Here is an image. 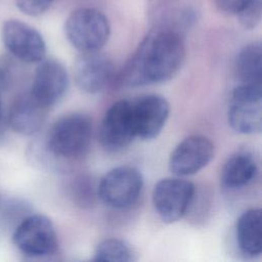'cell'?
<instances>
[{
    "mask_svg": "<svg viewBox=\"0 0 262 262\" xmlns=\"http://www.w3.org/2000/svg\"><path fill=\"white\" fill-rule=\"evenodd\" d=\"M68 87L69 75L64 66L56 59H46L37 67L30 92L49 107L63 97Z\"/></svg>",
    "mask_w": 262,
    "mask_h": 262,
    "instance_id": "cell-13",
    "label": "cell"
},
{
    "mask_svg": "<svg viewBox=\"0 0 262 262\" xmlns=\"http://www.w3.org/2000/svg\"><path fill=\"white\" fill-rule=\"evenodd\" d=\"M262 17V0H255L237 15V21L246 30L255 29L261 21Z\"/></svg>",
    "mask_w": 262,
    "mask_h": 262,
    "instance_id": "cell-20",
    "label": "cell"
},
{
    "mask_svg": "<svg viewBox=\"0 0 262 262\" xmlns=\"http://www.w3.org/2000/svg\"><path fill=\"white\" fill-rule=\"evenodd\" d=\"M261 210L252 208L245 211L235 224V237L239 251L251 258L257 257L262 251Z\"/></svg>",
    "mask_w": 262,
    "mask_h": 262,
    "instance_id": "cell-16",
    "label": "cell"
},
{
    "mask_svg": "<svg viewBox=\"0 0 262 262\" xmlns=\"http://www.w3.org/2000/svg\"><path fill=\"white\" fill-rule=\"evenodd\" d=\"M92 124L88 116L72 113L59 118L41 138L48 152L58 162L63 171L89 149Z\"/></svg>",
    "mask_w": 262,
    "mask_h": 262,
    "instance_id": "cell-2",
    "label": "cell"
},
{
    "mask_svg": "<svg viewBox=\"0 0 262 262\" xmlns=\"http://www.w3.org/2000/svg\"><path fill=\"white\" fill-rule=\"evenodd\" d=\"M12 242L17 250L31 259L54 255L58 238L52 221L45 215L29 214L14 227Z\"/></svg>",
    "mask_w": 262,
    "mask_h": 262,
    "instance_id": "cell-4",
    "label": "cell"
},
{
    "mask_svg": "<svg viewBox=\"0 0 262 262\" xmlns=\"http://www.w3.org/2000/svg\"><path fill=\"white\" fill-rule=\"evenodd\" d=\"M258 162L252 152L239 150L225 162L221 181L227 189H241L253 182L258 174Z\"/></svg>",
    "mask_w": 262,
    "mask_h": 262,
    "instance_id": "cell-15",
    "label": "cell"
},
{
    "mask_svg": "<svg viewBox=\"0 0 262 262\" xmlns=\"http://www.w3.org/2000/svg\"><path fill=\"white\" fill-rule=\"evenodd\" d=\"M74 80L77 87L90 94L103 91L115 76L112 59L98 51L82 52L74 63Z\"/></svg>",
    "mask_w": 262,
    "mask_h": 262,
    "instance_id": "cell-11",
    "label": "cell"
},
{
    "mask_svg": "<svg viewBox=\"0 0 262 262\" xmlns=\"http://www.w3.org/2000/svg\"><path fill=\"white\" fill-rule=\"evenodd\" d=\"M70 192L74 202L78 205L90 206L97 195V185H94L91 178L87 176H78L70 184Z\"/></svg>",
    "mask_w": 262,
    "mask_h": 262,
    "instance_id": "cell-19",
    "label": "cell"
},
{
    "mask_svg": "<svg viewBox=\"0 0 262 262\" xmlns=\"http://www.w3.org/2000/svg\"><path fill=\"white\" fill-rule=\"evenodd\" d=\"M100 144L110 151H118L128 146L136 137L131 101L121 99L105 112L98 133Z\"/></svg>",
    "mask_w": 262,
    "mask_h": 262,
    "instance_id": "cell-9",
    "label": "cell"
},
{
    "mask_svg": "<svg viewBox=\"0 0 262 262\" xmlns=\"http://www.w3.org/2000/svg\"><path fill=\"white\" fill-rule=\"evenodd\" d=\"M215 156V145L204 135H190L179 142L169 158V169L176 176H188L205 168Z\"/></svg>",
    "mask_w": 262,
    "mask_h": 262,
    "instance_id": "cell-10",
    "label": "cell"
},
{
    "mask_svg": "<svg viewBox=\"0 0 262 262\" xmlns=\"http://www.w3.org/2000/svg\"><path fill=\"white\" fill-rule=\"evenodd\" d=\"M56 0H15L19 11L29 16H39L45 13Z\"/></svg>",
    "mask_w": 262,
    "mask_h": 262,
    "instance_id": "cell-21",
    "label": "cell"
},
{
    "mask_svg": "<svg viewBox=\"0 0 262 262\" xmlns=\"http://www.w3.org/2000/svg\"><path fill=\"white\" fill-rule=\"evenodd\" d=\"M48 107L37 100L31 92L18 95L11 103L8 124L21 135L30 136L39 132L45 122Z\"/></svg>",
    "mask_w": 262,
    "mask_h": 262,
    "instance_id": "cell-14",
    "label": "cell"
},
{
    "mask_svg": "<svg viewBox=\"0 0 262 262\" xmlns=\"http://www.w3.org/2000/svg\"><path fill=\"white\" fill-rule=\"evenodd\" d=\"M143 187V177L132 166H119L110 170L97 184V195L107 206L125 209L138 200Z\"/></svg>",
    "mask_w": 262,
    "mask_h": 262,
    "instance_id": "cell-5",
    "label": "cell"
},
{
    "mask_svg": "<svg viewBox=\"0 0 262 262\" xmlns=\"http://www.w3.org/2000/svg\"><path fill=\"white\" fill-rule=\"evenodd\" d=\"M1 38L6 49L24 62H40L46 55V43L41 33L19 19H6L1 28Z\"/></svg>",
    "mask_w": 262,
    "mask_h": 262,
    "instance_id": "cell-8",
    "label": "cell"
},
{
    "mask_svg": "<svg viewBox=\"0 0 262 262\" xmlns=\"http://www.w3.org/2000/svg\"><path fill=\"white\" fill-rule=\"evenodd\" d=\"M195 194L194 185L181 178L167 177L157 182L152 189V205L161 220L174 223L190 207Z\"/></svg>",
    "mask_w": 262,
    "mask_h": 262,
    "instance_id": "cell-6",
    "label": "cell"
},
{
    "mask_svg": "<svg viewBox=\"0 0 262 262\" xmlns=\"http://www.w3.org/2000/svg\"><path fill=\"white\" fill-rule=\"evenodd\" d=\"M68 41L81 52L98 51L108 41L111 25L106 15L93 7L72 11L63 26Z\"/></svg>",
    "mask_w": 262,
    "mask_h": 262,
    "instance_id": "cell-3",
    "label": "cell"
},
{
    "mask_svg": "<svg viewBox=\"0 0 262 262\" xmlns=\"http://www.w3.org/2000/svg\"><path fill=\"white\" fill-rule=\"evenodd\" d=\"M96 261H114V262H131L135 261L136 253L134 249L124 239L106 238L100 242L94 253Z\"/></svg>",
    "mask_w": 262,
    "mask_h": 262,
    "instance_id": "cell-18",
    "label": "cell"
},
{
    "mask_svg": "<svg viewBox=\"0 0 262 262\" xmlns=\"http://www.w3.org/2000/svg\"><path fill=\"white\" fill-rule=\"evenodd\" d=\"M186 50L184 35L172 28L157 26L138 44L119 74V83L138 87L166 82L181 69Z\"/></svg>",
    "mask_w": 262,
    "mask_h": 262,
    "instance_id": "cell-1",
    "label": "cell"
},
{
    "mask_svg": "<svg viewBox=\"0 0 262 262\" xmlns=\"http://www.w3.org/2000/svg\"><path fill=\"white\" fill-rule=\"evenodd\" d=\"M228 123L242 134L260 133L262 128V86L237 85L231 94Z\"/></svg>",
    "mask_w": 262,
    "mask_h": 262,
    "instance_id": "cell-7",
    "label": "cell"
},
{
    "mask_svg": "<svg viewBox=\"0 0 262 262\" xmlns=\"http://www.w3.org/2000/svg\"><path fill=\"white\" fill-rule=\"evenodd\" d=\"M5 82H6V76L5 73L3 71V69L0 67V124L2 121V106H1V93L4 89L5 86Z\"/></svg>",
    "mask_w": 262,
    "mask_h": 262,
    "instance_id": "cell-23",
    "label": "cell"
},
{
    "mask_svg": "<svg viewBox=\"0 0 262 262\" xmlns=\"http://www.w3.org/2000/svg\"><path fill=\"white\" fill-rule=\"evenodd\" d=\"M236 75L241 84L262 86V47L260 41L246 44L237 53Z\"/></svg>",
    "mask_w": 262,
    "mask_h": 262,
    "instance_id": "cell-17",
    "label": "cell"
},
{
    "mask_svg": "<svg viewBox=\"0 0 262 262\" xmlns=\"http://www.w3.org/2000/svg\"><path fill=\"white\" fill-rule=\"evenodd\" d=\"M255 0H213L215 7L226 15L236 16Z\"/></svg>",
    "mask_w": 262,
    "mask_h": 262,
    "instance_id": "cell-22",
    "label": "cell"
},
{
    "mask_svg": "<svg viewBox=\"0 0 262 262\" xmlns=\"http://www.w3.org/2000/svg\"><path fill=\"white\" fill-rule=\"evenodd\" d=\"M132 118L136 137L143 140L156 138L163 130L170 114L167 99L158 94H148L131 101Z\"/></svg>",
    "mask_w": 262,
    "mask_h": 262,
    "instance_id": "cell-12",
    "label": "cell"
}]
</instances>
